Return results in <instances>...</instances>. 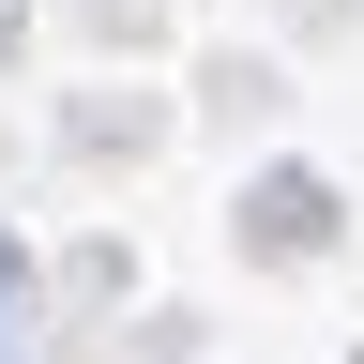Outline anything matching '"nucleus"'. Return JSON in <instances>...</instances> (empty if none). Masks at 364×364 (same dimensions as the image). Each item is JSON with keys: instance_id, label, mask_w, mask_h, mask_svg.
<instances>
[]
</instances>
